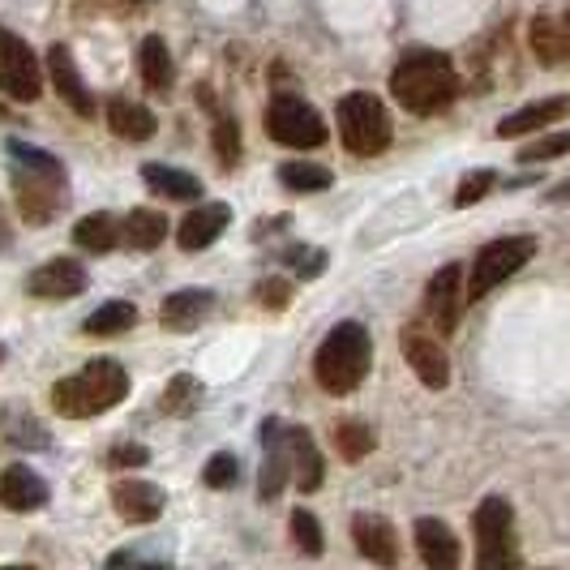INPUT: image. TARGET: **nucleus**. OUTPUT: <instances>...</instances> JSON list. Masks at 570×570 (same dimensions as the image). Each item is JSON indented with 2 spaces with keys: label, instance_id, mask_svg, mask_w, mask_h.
<instances>
[{
  "label": "nucleus",
  "instance_id": "obj_1",
  "mask_svg": "<svg viewBox=\"0 0 570 570\" xmlns=\"http://www.w3.org/2000/svg\"><path fill=\"white\" fill-rule=\"evenodd\" d=\"M391 90L407 112L416 116H433L442 112L446 104H455L459 95V78L455 65L442 57V52H403L395 73H391Z\"/></svg>",
  "mask_w": 570,
  "mask_h": 570
},
{
  "label": "nucleus",
  "instance_id": "obj_2",
  "mask_svg": "<svg viewBox=\"0 0 570 570\" xmlns=\"http://www.w3.org/2000/svg\"><path fill=\"white\" fill-rule=\"evenodd\" d=\"M125 391H129L125 365L112 361V356H99V361H86L82 373H73V377L52 386V407L69 421H86V416H99V412L116 407L125 400Z\"/></svg>",
  "mask_w": 570,
  "mask_h": 570
},
{
  "label": "nucleus",
  "instance_id": "obj_3",
  "mask_svg": "<svg viewBox=\"0 0 570 570\" xmlns=\"http://www.w3.org/2000/svg\"><path fill=\"white\" fill-rule=\"evenodd\" d=\"M9 155H13V185H18V206L30 224H48L65 206V168H60L57 155L39 150L30 142H9Z\"/></svg>",
  "mask_w": 570,
  "mask_h": 570
},
{
  "label": "nucleus",
  "instance_id": "obj_4",
  "mask_svg": "<svg viewBox=\"0 0 570 570\" xmlns=\"http://www.w3.org/2000/svg\"><path fill=\"white\" fill-rule=\"evenodd\" d=\"M370 361H373L370 331H365L361 322H340V326L322 340V347H317L314 373H317V382H322V391H331V395H352V391L365 382Z\"/></svg>",
  "mask_w": 570,
  "mask_h": 570
},
{
  "label": "nucleus",
  "instance_id": "obj_5",
  "mask_svg": "<svg viewBox=\"0 0 570 570\" xmlns=\"http://www.w3.org/2000/svg\"><path fill=\"white\" fill-rule=\"evenodd\" d=\"M340 138L352 155H382L391 146V116L370 90H352L340 99Z\"/></svg>",
  "mask_w": 570,
  "mask_h": 570
},
{
  "label": "nucleus",
  "instance_id": "obj_6",
  "mask_svg": "<svg viewBox=\"0 0 570 570\" xmlns=\"http://www.w3.org/2000/svg\"><path fill=\"white\" fill-rule=\"evenodd\" d=\"M537 254V240L532 236H502V240H489L485 249L472 262V279H468V301H481L498 284H507L514 271H523Z\"/></svg>",
  "mask_w": 570,
  "mask_h": 570
},
{
  "label": "nucleus",
  "instance_id": "obj_7",
  "mask_svg": "<svg viewBox=\"0 0 570 570\" xmlns=\"http://www.w3.org/2000/svg\"><path fill=\"white\" fill-rule=\"evenodd\" d=\"M266 134L275 142L296 146V150H314V146L326 142V120L314 104H305L296 95H275L266 104Z\"/></svg>",
  "mask_w": 570,
  "mask_h": 570
},
{
  "label": "nucleus",
  "instance_id": "obj_8",
  "mask_svg": "<svg viewBox=\"0 0 570 570\" xmlns=\"http://www.w3.org/2000/svg\"><path fill=\"white\" fill-rule=\"evenodd\" d=\"M0 90L18 104H35L43 90V69L39 57L30 52V43L22 35H13L9 27H0Z\"/></svg>",
  "mask_w": 570,
  "mask_h": 570
},
{
  "label": "nucleus",
  "instance_id": "obj_9",
  "mask_svg": "<svg viewBox=\"0 0 570 570\" xmlns=\"http://www.w3.org/2000/svg\"><path fill=\"white\" fill-rule=\"evenodd\" d=\"M511 523H514V511L507 498H485L476 507L472 528H476V544H481V567L502 570L519 562V553H514L511 544Z\"/></svg>",
  "mask_w": 570,
  "mask_h": 570
},
{
  "label": "nucleus",
  "instance_id": "obj_10",
  "mask_svg": "<svg viewBox=\"0 0 570 570\" xmlns=\"http://www.w3.org/2000/svg\"><path fill=\"white\" fill-rule=\"evenodd\" d=\"M400 352L403 361L412 365V373L425 382L429 391H442L451 382V361H446V347L433 340L421 326H403L400 331Z\"/></svg>",
  "mask_w": 570,
  "mask_h": 570
},
{
  "label": "nucleus",
  "instance_id": "obj_11",
  "mask_svg": "<svg viewBox=\"0 0 570 570\" xmlns=\"http://www.w3.org/2000/svg\"><path fill=\"white\" fill-rule=\"evenodd\" d=\"M463 266L459 262H446L425 287V314L433 317V326L442 335H451L459 326V314H463Z\"/></svg>",
  "mask_w": 570,
  "mask_h": 570
},
{
  "label": "nucleus",
  "instance_id": "obj_12",
  "mask_svg": "<svg viewBox=\"0 0 570 570\" xmlns=\"http://www.w3.org/2000/svg\"><path fill=\"white\" fill-rule=\"evenodd\" d=\"M86 266L82 262H73V257H52V262H43L35 275H30V296H39V301H69V296H82L86 292Z\"/></svg>",
  "mask_w": 570,
  "mask_h": 570
},
{
  "label": "nucleus",
  "instance_id": "obj_13",
  "mask_svg": "<svg viewBox=\"0 0 570 570\" xmlns=\"http://www.w3.org/2000/svg\"><path fill=\"white\" fill-rule=\"evenodd\" d=\"M262 446H266V459H262V472H257V498L271 502L279 498L292 476V459H287V429L279 421H266L262 425Z\"/></svg>",
  "mask_w": 570,
  "mask_h": 570
},
{
  "label": "nucleus",
  "instance_id": "obj_14",
  "mask_svg": "<svg viewBox=\"0 0 570 570\" xmlns=\"http://www.w3.org/2000/svg\"><path fill=\"white\" fill-rule=\"evenodd\" d=\"M232 224V206L224 202H202L198 210H189L185 215V224L176 228V245L185 249V254H198V249H210Z\"/></svg>",
  "mask_w": 570,
  "mask_h": 570
},
{
  "label": "nucleus",
  "instance_id": "obj_15",
  "mask_svg": "<svg viewBox=\"0 0 570 570\" xmlns=\"http://www.w3.org/2000/svg\"><path fill=\"white\" fill-rule=\"evenodd\" d=\"M112 502L116 511H120V519H129V523H155L164 514L168 493L159 485H150V481H142V476H125V481L112 485Z\"/></svg>",
  "mask_w": 570,
  "mask_h": 570
},
{
  "label": "nucleus",
  "instance_id": "obj_16",
  "mask_svg": "<svg viewBox=\"0 0 570 570\" xmlns=\"http://www.w3.org/2000/svg\"><path fill=\"white\" fill-rule=\"evenodd\" d=\"M48 73H52L57 95L73 108V112L95 116V95L86 90V78L78 73V60H73V52H69L65 43H52V52H48Z\"/></svg>",
  "mask_w": 570,
  "mask_h": 570
},
{
  "label": "nucleus",
  "instance_id": "obj_17",
  "mask_svg": "<svg viewBox=\"0 0 570 570\" xmlns=\"http://www.w3.org/2000/svg\"><path fill=\"white\" fill-rule=\"evenodd\" d=\"M352 537H356V549L377 567H395L400 562V537L382 514H356L352 519Z\"/></svg>",
  "mask_w": 570,
  "mask_h": 570
},
{
  "label": "nucleus",
  "instance_id": "obj_18",
  "mask_svg": "<svg viewBox=\"0 0 570 570\" xmlns=\"http://www.w3.org/2000/svg\"><path fill=\"white\" fill-rule=\"evenodd\" d=\"M210 309H215V292H206V287H180V292H171L168 301H164L159 322H164V331L189 335Z\"/></svg>",
  "mask_w": 570,
  "mask_h": 570
},
{
  "label": "nucleus",
  "instance_id": "obj_19",
  "mask_svg": "<svg viewBox=\"0 0 570 570\" xmlns=\"http://www.w3.org/2000/svg\"><path fill=\"white\" fill-rule=\"evenodd\" d=\"M0 502L18 514L39 511V507H48V481L35 476V472L22 468V463H13V468L0 472Z\"/></svg>",
  "mask_w": 570,
  "mask_h": 570
},
{
  "label": "nucleus",
  "instance_id": "obj_20",
  "mask_svg": "<svg viewBox=\"0 0 570 570\" xmlns=\"http://www.w3.org/2000/svg\"><path fill=\"white\" fill-rule=\"evenodd\" d=\"M416 549H421V562L433 570H455L463 558L455 532L442 519H416Z\"/></svg>",
  "mask_w": 570,
  "mask_h": 570
},
{
  "label": "nucleus",
  "instance_id": "obj_21",
  "mask_svg": "<svg viewBox=\"0 0 570 570\" xmlns=\"http://www.w3.org/2000/svg\"><path fill=\"white\" fill-rule=\"evenodd\" d=\"M562 116H570V95L528 104V108H519V112L498 120V138H523V134H537V129H544V125H558Z\"/></svg>",
  "mask_w": 570,
  "mask_h": 570
},
{
  "label": "nucleus",
  "instance_id": "obj_22",
  "mask_svg": "<svg viewBox=\"0 0 570 570\" xmlns=\"http://www.w3.org/2000/svg\"><path fill=\"white\" fill-rule=\"evenodd\" d=\"M287 459H292V481L301 493H314L322 485V455L309 429H287Z\"/></svg>",
  "mask_w": 570,
  "mask_h": 570
},
{
  "label": "nucleus",
  "instance_id": "obj_23",
  "mask_svg": "<svg viewBox=\"0 0 570 570\" xmlns=\"http://www.w3.org/2000/svg\"><path fill=\"white\" fill-rule=\"evenodd\" d=\"M138 69H142L146 90H155V95H168V90H171L176 69H171L168 43H164L159 35H146V39H142V48H138Z\"/></svg>",
  "mask_w": 570,
  "mask_h": 570
},
{
  "label": "nucleus",
  "instance_id": "obj_24",
  "mask_svg": "<svg viewBox=\"0 0 570 570\" xmlns=\"http://www.w3.org/2000/svg\"><path fill=\"white\" fill-rule=\"evenodd\" d=\"M528 39H532V52L541 57V65H562V60L570 57L567 22H558V18H549V13H537V18H532Z\"/></svg>",
  "mask_w": 570,
  "mask_h": 570
},
{
  "label": "nucleus",
  "instance_id": "obj_25",
  "mask_svg": "<svg viewBox=\"0 0 570 570\" xmlns=\"http://www.w3.org/2000/svg\"><path fill=\"white\" fill-rule=\"evenodd\" d=\"M142 180L150 185V194L159 198H176V202H198L202 198V185L180 168H168V164H146Z\"/></svg>",
  "mask_w": 570,
  "mask_h": 570
},
{
  "label": "nucleus",
  "instance_id": "obj_26",
  "mask_svg": "<svg viewBox=\"0 0 570 570\" xmlns=\"http://www.w3.org/2000/svg\"><path fill=\"white\" fill-rule=\"evenodd\" d=\"M108 125H112L116 138H125V142L155 138V116L146 112L142 104H129V99H112L108 104Z\"/></svg>",
  "mask_w": 570,
  "mask_h": 570
},
{
  "label": "nucleus",
  "instance_id": "obj_27",
  "mask_svg": "<svg viewBox=\"0 0 570 570\" xmlns=\"http://www.w3.org/2000/svg\"><path fill=\"white\" fill-rule=\"evenodd\" d=\"M73 240L82 245L86 254H108V249H116V240H120V224H116V215H108V210L86 215V219H78V228H73Z\"/></svg>",
  "mask_w": 570,
  "mask_h": 570
},
{
  "label": "nucleus",
  "instance_id": "obj_28",
  "mask_svg": "<svg viewBox=\"0 0 570 570\" xmlns=\"http://www.w3.org/2000/svg\"><path fill=\"white\" fill-rule=\"evenodd\" d=\"M164 236H168V215H159V210H134L129 219H125V240H129V249H159L164 245Z\"/></svg>",
  "mask_w": 570,
  "mask_h": 570
},
{
  "label": "nucleus",
  "instance_id": "obj_29",
  "mask_svg": "<svg viewBox=\"0 0 570 570\" xmlns=\"http://www.w3.org/2000/svg\"><path fill=\"white\" fill-rule=\"evenodd\" d=\"M134 322H138V309L129 301H108L86 317L82 331L86 335H120V331H134Z\"/></svg>",
  "mask_w": 570,
  "mask_h": 570
},
{
  "label": "nucleus",
  "instance_id": "obj_30",
  "mask_svg": "<svg viewBox=\"0 0 570 570\" xmlns=\"http://www.w3.org/2000/svg\"><path fill=\"white\" fill-rule=\"evenodd\" d=\"M202 403V382L194 373H176L168 386H164V412L168 416H189Z\"/></svg>",
  "mask_w": 570,
  "mask_h": 570
},
{
  "label": "nucleus",
  "instance_id": "obj_31",
  "mask_svg": "<svg viewBox=\"0 0 570 570\" xmlns=\"http://www.w3.org/2000/svg\"><path fill=\"white\" fill-rule=\"evenodd\" d=\"M279 180H284L287 189H296V194H317V189H331V168H322V164H284L279 168Z\"/></svg>",
  "mask_w": 570,
  "mask_h": 570
},
{
  "label": "nucleus",
  "instance_id": "obj_32",
  "mask_svg": "<svg viewBox=\"0 0 570 570\" xmlns=\"http://www.w3.org/2000/svg\"><path fill=\"white\" fill-rule=\"evenodd\" d=\"M4 433H9L13 446H30V451H43L48 446V429L39 425L30 412H18V407L4 412Z\"/></svg>",
  "mask_w": 570,
  "mask_h": 570
},
{
  "label": "nucleus",
  "instance_id": "obj_33",
  "mask_svg": "<svg viewBox=\"0 0 570 570\" xmlns=\"http://www.w3.org/2000/svg\"><path fill=\"white\" fill-rule=\"evenodd\" d=\"M335 446H340L343 459L361 463V459L373 451V429L361 425V421H340V425H335Z\"/></svg>",
  "mask_w": 570,
  "mask_h": 570
},
{
  "label": "nucleus",
  "instance_id": "obj_34",
  "mask_svg": "<svg viewBox=\"0 0 570 570\" xmlns=\"http://www.w3.org/2000/svg\"><path fill=\"white\" fill-rule=\"evenodd\" d=\"M292 541H296L301 553H309V558L322 553V523H317V514L292 511Z\"/></svg>",
  "mask_w": 570,
  "mask_h": 570
},
{
  "label": "nucleus",
  "instance_id": "obj_35",
  "mask_svg": "<svg viewBox=\"0 0 570 570\" xmlns=\"http://www.w3.org/2000/svg\"><path fill=\"white\" fill-rule=\"evenodd\" d=\"M215 155H219L224 168H236V159H240V125L232 116L215 120Z\"/></svg>",
  "mask_w": 570,
  "mask_h": 570
},
{
  "label": "nucleus",
  "instance_id": "obj_36",
  "mask_svg": "<svg viewBox=\"0 0 570 570\" xmlns=\"http://www.w3.org/2000/svg\"><path fill=\"white\" fill-rule=\"evenodd\" d=\"M202 481L210 489H232L236 481H240V463H236V455H210V463L202 468Z\"/></svg>",
  "mask_w": 570,
  "mask_h": 570
},
{
  "label": "nucleus",
  "instance_id": "obj_37",
  "mask_svg": "<svg viewBox=\"0 0 570 570\" xmlns=\"http://www.w3.org/2000/svg\"><path fill=\"white\" fill-rule=\"evenodd\" d=\"M558 155H570V129H562V134H549V138H541V142L523 146V164H544V159H558Z\"/></svg>",
  "mask_w": 570,
  "mask_h": 570
},
{
  "label": "nucleus",
  "instance_id": "obj_38",
  "mask_svg": "<svg viewBox=\"0 0 570 570\" xmlns=\"http://www.w3.org/2000/svg\"><path fill=\"white\" fill-rule=\"evenodd\" d=\"M493 171L489 168H481V171H468L463 180H459V189H455V206H472V202H481L493 189Z\"/></svg>",
  "mask_w": 570,
  "mask_h": 570
},
{
  "label": "nucleus",
  "instance_id": "obj_39",
  "mask_svg": "<svg viewBox=\"0 0 570 570\" xmlns=\"http://www.w3.org/2000/svg\"><path fill=\"white\" fill-rule=\"evenodd\" d=\"M287 262H292V271H296L301 279H317V275L326 271V254H322V249H292Z\"/></svg>",
  "mask_w": 570,
  "mask_h": 570
},
{
  "label": "nucleus",
  "instance_id": "obj_40",
  "mask_svg": "<svg viewBox=\"0 0 570 570\" xmlns=\"http://www.w3.org/2000/svg\"><path fill=\"white\" fill-rule=\"evenodd\" d=\"M146 459H150L146 446H138V442H120V446H112L108 463H112V468H142Z\"/></svg>",
  "mask_w": 570,
  "mask_h": 570
},
{
  "label": "nucleus",
  "instance_id": "obj_41",
  "mask_svg": "<svg viewBox=\"0 0 570 570\" xmlns=\"http://www.w3.org/2000/svg\"><path fill=\"white\" fill-rule=\"evenodd\" d=\"M257 296H262V305H266V309H287V284L284 279H266V284L257 287Z\"/></svg>",
  "mask_w": 570,
  "mask_h": 570
},
{
  "label": "nucleus",
  "instance_id": "obj_42",
  "mask_svg": "<svg viewBox=\"0 0 570 570\" xmlns=\"http://www.w3.org/2000/svg\"><path fill=\"white\" fill-rule=\"evenodd\" d=\"M549 202H570V180H562V185L549 194Z\"/></svg>",
  "mask_w": 570,
  "mask_h": 570
},
{
  "label": "nucleus",
  "instance_id": "obj_43",
  "mask_svg": "<svg viewBox=\"0 0 570 570\" xmlns=\"http://www.w3.org/2000/svg\"><path fill=\"white\" fill-rule=\"evenodd\" d=\"M562 22H567V35H570V13H567V18H562Z\"/></svg>",
  "mask_w": 570,
  "mask_h": 570
},
{
  "label": "nucleus",
  "instance_id": "obj_44",
  "mask_svg": "<svg viewBox=\"0 0 570 570\" xmlns=\"http://www.w3.org/2000/svg\"><path fill=\"white\" fill-rule=\"evenodd\" d=\"M0 361H4V343H0Z\"/></svg>",
  "mask_w": 570,
  "mask_h": 570
},
{
  "label": "nucleus",
  "instance_id": "obj_45",
  "mask_svg": "<svg viewBox=\"0 0 570 570\" xmlns=\"http://www.w3.org/2000/svg\"><path fill=\"white\" fill-rule=\"evenodd\" d=\"M129 4H142V0H129Z\"/></svg>",
  "mask_w": 570,
  "mask_h": 570
}]
</instances>
